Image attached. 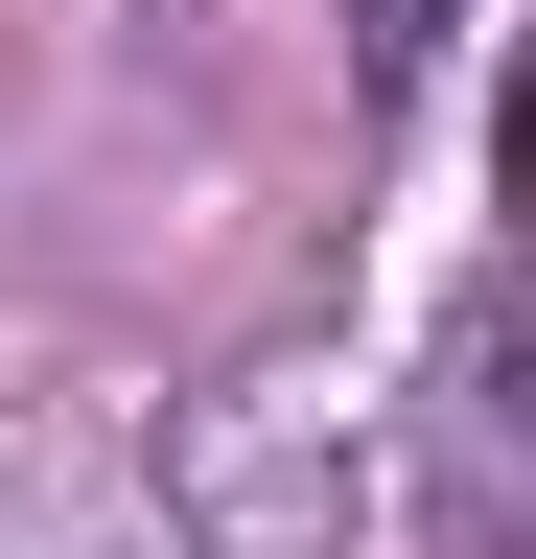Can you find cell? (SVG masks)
Returning a JSON list of instances; mask_svg holds the SVG:
<instances>
[]
</instances>
